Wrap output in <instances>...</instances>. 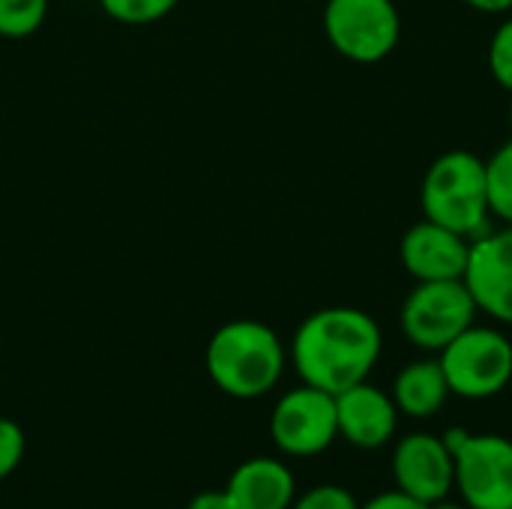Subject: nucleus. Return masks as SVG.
Segmentation results:
<instances>
[{"label": "nucleus", "mask_w": 512, "mask_h": 509, "mask_svg": "<svg viewBox=\"0 0 512 509\" xmlns=\"http://www.w3.org/2000/svg\"><path fill=\"white\" fill-rule=\"evenodd\" d=\"M360 509H429V504L393 489V492H381L378 498H372L369 504H363Z\"/></svg>", "instance_id": "412c9836"}, {"label": "nucleus", "mask_w": 512, "mask_h": 509, "mask_svg": "<svg viewBox=\"0 0 512 509\" xmlns=\"http://www.w3.org/2000/svg\"><path fill=\"white\" fill-rule=\"evenodd\" d=\"M186 509H237L231 504L228 492L225 489H210V492H201L189 501Z\"/></svg>", "instance_id": "4be33fe9"}, {"label": "nucleus", "mask_w": 512, "mask_h": 509, "mask_svg": "<svg viewBox=\"0 0 512 509\" xmlns=\"http://www.w3.org/2000/svg\"><path fill=\"white\" fill-rule=\"evenodd\" d=\"M291 509H360V504L348 489L324 483V486H315V489L303 492L300 498H294Z\"/></svg>", "instance_id": "6ab92c4d"}, {"label": "nucleus", "mask_w": 512, "mask_h": 509, "mask_svg": "<svg viewBox=\"0 0 512 509\" xmlns=\"http://www.w3.org/2000/svg\"><path fill=\"white\" fill-rule=\"evenodd\" d=\"M462 3H468L471 9L486 12V15H504L512 9V0H462Z\"/></svg>", "instance_id": "5701e85b"}, {"label": "nucleus", "mask_w": 512, "mask_h": 509, "mask_svg": "<svg viewBox=\"0 0 512 509\" xmlns=\"http://www.w3.org/2000/svg\"><path fill=\"white\" fill-rule=\"evenodd\" d=\"M468 255H471V237L450 231L426 216L414 222L399 243L402 267L414 282L465 279Z\"/></svg>", "instance_id": "9b49d317"}, {"label": "nucleus", "mask_w": 512, "mask_h": 509, "mask_svg": "<svg viewBox=\"0 0 512 509\" xmlns=\"http://www.w3.org/2000/svg\"><path fill=\"white\" fill-rule=\"evenodd\" d=\"M438 354L453 396L492 399L512 381V342L495 327L471 324Z\"/></svg>", "instance_id": "0eeeda50"}, {"label": "nucleus", "mask_w": 512, "mask_h": 509, "mask_svg": "<svg viewBox=\"0 0 512 509\" xmlns=\"http://www.w3.org/2000/svg\"><path fill=\"white\" fill-rule=\"evenodd\" d=\"M429 509H465V507H462V504H453V501H447V498H444V501L429 504Z\"/></svg>", "instance_id": "b1692460"}, {"label": "nucleus", "mask_w": 512, "mask_h": 509, "mask_svg": "<svg viewBox=\"0 0 512 509\" xmlns=\"http://www.w3.org/2000/svg\"><path fill=\"white\" fill-rule=\"evenodd\" d=\"M456 489L468 509H512V441L504 435H474L450 429L444 435Z\"/></svg>", "instance_id": "20e7f679"}, {"label": "nucleus", "mask_w": 512, "mask_h": 509, "mask_svg": "<svg viewBox=\"0 0 512 509\" xmlns=\"http://www.w3.org/2000/svg\"><path fill=\"white\" fill-rule=\"evenodd\" d=\"M384 348L378 321L354 306H327L303 318L291 339V363L303 384L342 393L369 381Z\"/></svg>", "instance_id": "f257e3e1"}, {"label": "nucleus", "mask_w": 512, "mask_h": 509, "mask_svg": "<svg viewBox=\"0 0 512 509\" xmlns=\"http://www.w3.org/2000/svg\"><path fill=\"white\" fill-rule=\"evenodd\" d=\"M486 186L489 213L501 225H512V138L486 159Z\"/></svg>", "instance_id": "2eb2a0df"}, {"label": "nucleus", "mask_w": 512, "mask_h": 509, "mask_svg": "<svg viewBox=\"0 0 512 509\" xmlns=\"http://www.w3.org/2000/svg\"><path fill=\"white\" fill-rule=\"evenodd\" d=\"M510 129H512V102H510Z\"/></svg>", "instance_id": "393cba45"}, {"label": "nucleus", "mask_w": 512, "mask_h": 509, "mask_svg": "<svg viewBox=\"0 0 512 509\" xmlns=\"http://www.w3.org/2000/svg\"><path fill=\"white\" fill-rule=\"evenodd\" d=\"M270 438L285 456L309 459L339 438L336 396L312 384L288 390L270 414Z\"/></svg>", "instance_id": "6e6552de"}, {"label": "nucleus", "mask_w": 512, "mask_h": 509, "mask_svg": "<svg viewBox=\"0 0 512 509\" xmlns=\"http://www.w3.org/2000/svg\"><path fill=\"white\" fill-rule=\"evenodd\" d=\"M0 348H3V336H0Z\"/></svg>", "instance_id": "a878e982"}, {"label": "nucleus", "mask_w": 512, "mask_h": 509, "mask_svg": "<svg viewBox=\"0 0 512 509\" xmlns=\"http://www.w3.org/2000/svg\"><path fill=\"white\" fill-rule=\"evenodd\" d=\"M489 69L492 78L512 93V15L495 27L489 39Z\"/></svg>", "instance_id": "a211bd4d"}, {"label": "nucleus", "mask_w": 512, "mask_h": 509, "mask_svg": "<svg viewBox=\"0 0 512 509\" xmlns=\"http://www.w3.org/2000/svg\"><path fill=\"white\" fill-rule=\"evenodd\" d=\"M423 216L459 231L465 237H480L489 228V186L486 159L468 150L441 153L423 174L420 183Z\"/></svg>", "instance_id": "7ed1b4c3"}, {"label": "nucleus", "mask_w": 512, "mask_h": 509, "mask_svg": "<svg viewBox=\"0 0 512 509\" xmlns=\"http://www.w3.org/2000/svg\"><path fill=\"white\" fill-rule=\"evenodd\" d=\"M393 477L399 492L423 504L444 501L456 489V468L447 441L429 432L405 435L393 450Z\"/></svg>", "instance_id": "9d476101"}, {"label": "nucleus", "mask_w": 512, "mask_h": 509, "mask_svg": "<svg viewBox=\"0 0 512 509\" xmlns=\"http://www.w3.org/2000/svg\"><path fill=\"white\" fill-rule=\"evenodd\" d=\"M24 450H27L24 429L15 420L0 417V480H6L9 474H15V468L24 459Z\"/></svg>", "instance_id": "aec40b11"}, {"label": "nucleus", "mask_w": 512, "mask_h": 509, "mask_svg": "<svg viewBox=\"0 0 512 509\" xmlns=\"http://www.w3.org/2000/svg\"><path fill=\"white\" fill-rule=\"evenodd\" d=\"M51 0H0V36L24 39L33 36L48 18Z\"/></svg>", "instance_id": "dca6fc26"}, {"label": "nucleus", "mask_w": 512, "mask_h": 509, "mask_svg": "<svg viewBox=\"0 0 512 509\" xmlns=\"http://www.w3.org/2000/svg\"><path fill=\"white\" fill-rule=\"evenodd\" d=\"M237 509H291L297 498L294 474L279 459H249L234 468L225 486Z\"/></svg>", "instance_id": "ddd939ff"}, {"label": "nucleus", "mask_w": 512, "mask_h": 509, "mask_svg": "<svg viewBox=\"0 0 512 509\" xmlns=\"http://www.w3.org/2000/svg\"><path fill=\"white\" fill-rule=\"evenodd\" d=\"M477 303L465 279L417 282L402 303V333L414 348L444 351L459 333L477 324Z\"/></svg>", "instance_id": "423d86ee"}, {"label": "nucleus", "mask_w": 512, "mask_h": 509, "mask_svg": "<svg viewBox=\"0 0 512 509\" xmlns=\"http://www.w3.org/2000/svg\"><path fill=\"white\" fill-rule=\"evenodd\" d=\"M288 351L279 333L261 321H228L222 324L204 351L210 381L234 399L267 396L285 375Z\"/></svg>", "instance_id": "f03ea898"}, {"label": "nucleus", "mask_w": 512, "mask_h": 509, "mask_svg": "<svg viewBox=\"0 0 512 509\" xmlns=\"http://www.w3.org/2000/svg\"><path fill=\"white\" fill-rule=\"evenodd\" d=\"M399 408L390 393L360 381L342 393H336V423L339 438L354 444L357 450H378L390 444L396 435Z\"/></svg>", "instance_id": "f8f14e48"}, {"label": "nucleus", "mask_w": 512, "mask_h": 509, "mask_svg": "<svg viewBox=\"0 0 512 509\" xmlns=\"http://www.w3.org/2000/svg\"><path fill=\"white\" fill-rule=\"evenodd\" d=\"M390 396H393L399 414L426 420V417H435L453 393L444 378L441 360H414L396 375Z\"/></svg>", "instance_id": "4468645a"}, {"label": "nucleus", "mask_w": 512, "mask_h": 509, "mask_svg": "<svg viewBox=\"0 0 512 509\" xmlns=\"http://www.w3.org/2000/svg\"><path fill=\"white\" fill-rule=\"evenodd\" d=\"M180 0H99V6L123 24H150L165 18Z\"/></svg>", "instance_id": "f3484780"}, {"label": "nucleus", "mask_w": 512, "mask_h": 509, "mask_svg": "<svg viewBox=\"0 0 512 509\" xmlns=\"http://www.w3.org/2000/svg\"><path fill=\"white\" fill-rule=\"evenodd\" d=\"M324 36L351 63H381L402 39V15L393 0H327Z\"/></svg>", "instance_id": "39448f33"}, {"label": "nucleus", "mask_w": 512, "mask_h": 509, "mask_svg": "<svg viewBox=\"0 0 512 509\" xmlns=\"http://www.w3.org/2000/svg\"><path fill=\"white\" fill-rule=\"evenodd\" d=\"M465 285L480 312L512 327V225L486 228L471 240Z\"/></svg>", "instance_id": "1a4fd4ad"}]
</instances>
